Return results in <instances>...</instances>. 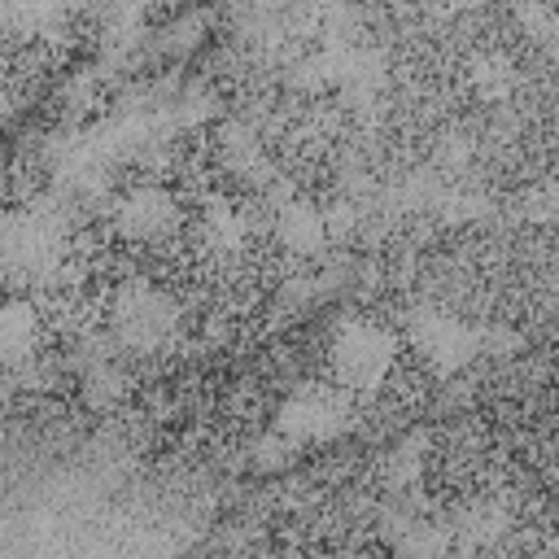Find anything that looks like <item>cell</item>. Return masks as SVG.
Returning a JSON list of instances; mask_svg holds the SVG:
<instances>
[{
    "label": "cell",
    "mask_w": 559,
    "mask_h": 559,
    "mask_svg": "<svg viewBox=\"0 0 559 559\" xmlns=\"http://www.w3.org/2000/svg\"><path fill=\"white\" fill-rule=\"evenodd\" d=\"M328 362H332V384L345 389L349 397L376 393L389 380L393 362H397V336L384 323H376V319L349 314L332 332Z\"/></svg>",
    "instance_id": "6da1fadb"
},
{
    "label": "cell",
    "mask_w": 559,
    "mask_h": 559,
    "mask_svg": "<svg viewBox=\"0 0 559 559\" xmlns=\"http://www.w3.org/2000/svg\"><path fill=\"white\" fill-rule=\"evenodd\" d=\"M175 328H179V306L157 284L131 280L114 293V306H109L114 345H122L131 354H153L175 336Z\"/></svg>",
    "instance_id": "7a4b0ae2"
},
{
    "label": "cell",
    "mask_w": 559,
    "mask_h": 559,
    "mask_svg": "<svg viewBox=\"0 0 559 559\" xmlns=\"http://www.w3.org/2000/svg\"><path fill=\"white\" fill-rule=\"evenodd\" d=\"M354 419L349 393L345 389H297L275 419V432L297 450V445H323L332 437H341Z\"/></svg>",
    "instance_id": "3957f363"
},
{
    "label": "cell",
    "mask_w": 559,
    "mask_h": 559,
    "mask_svg": "<svg viewBox=\"0 0 559 559\" xmlns=\"http://www.w3.org/2000/svg\"><path fill=\"white\" fill-rule=\"evenodd\" d=\"M411 341H415L419 358H424L432 371H441V376L467 367V362L480 354V332L467 328L463 319L445 314V310H419V314L411 319Z\"/></svg>",
    "instance_id": "277c9868"
},
{
    "label": "cell",
    "mask_w": 559,
    "mask_h": 559,
    "mask_svg": "<svg viewBox=\"0 0 559 559\" xmlns=\"http://www.w3.org/2000/svg\"><path fill=\"white\" fill-rule=\"evenodd\" d=\"M114 227L131 245H166L175 236V227H179V205H175V197L166 188L144 183V188H135V192H127L118 201Z\"/></svg>",
    "instance_id": "5b68a950"
},
{
    "label": "cell",
    "mask_w": 559,
    "mask_h": 559,
    "mask_svg": "<svg viewBox=\"0 0 559 559\" xmlns=\"http://www.w3.org/2000/svg\"><path fill=\"white\" fill-rule=\"evenodd\" d=\"M275 236H280V245L288 253L314 258L332 240V227H328V214L319 205L297 201V197H280V205H275Z\"/></svg>",
    "instance_id": "8992f818"
},
{
    "label": "cell",
    "mask_w": 559,
    "mask_h": 559,
    "mask_svg": "<svg viewBox=\"0 0 559 559\" xmlns=\"http://www.w3.org/2000/svg\"><path fill=\"white\" fill-rule=\"evenodd\" d=\"M39 349V310L26 297L0 301V367H22Z\"/></svg>",
    "instance_id": "52a82bcc"
},
{
    "label": "cell",
    "mask_w": 559,
    "mask_h": 559,
    "mask_svg": "<svg viewBox=\"0 0 559 559\" xmlns=\"http://www.w3.org/2000/svg\"><path fill=\"white\" fill-rule=\"evenodd\" d=\"M4 109H9V105H4V92H0V118H4Z\"/></svg>",
    "instance_id": "ba28073f"
}]
</instances>
